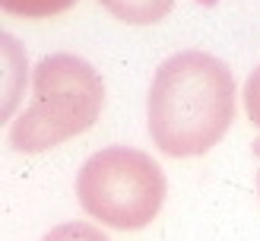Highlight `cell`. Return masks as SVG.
<instances>
[{
  "instance_id": "1",
  "label": "cell",
  "mask_w": 260,
  "mask_h": 241,
  "mask_svg": "<svg viewBox=\"0 0 260 241\" xmlns=\"http://www.w3.org/2000/svg\"><path fill=\"white\" fill-rule=\"evenodd\" d=\"M235 121V76L206 51H181L159 63L146 95L149 136L165 156L210 152Z\"/></svg>"
},
{
  "instance_id": "2",
  "label": "cell",
  "mask_w": 260,
  "mask_h": 241,
  "mask_svg": "<svg viewBox=\"0 0 260 241\" xmlns=\"http://www.w3.org/2000/svg\"><path fill=\"white\" fill-rule=\"evenodd\" d=\"M105 105V83L89 60L76 54L42 57L32 73V101L10 124V146L45 152L86 133Z\"/></svg>"
},
{
  "instance_id": "3",
  "label": "cell",
  "mask_w": 260,
  "mask_h": 241,
  "mask_svg": "<svg viewBox=\"0 0 260 241\" xmlns=\"http://www.w3.org/2000/svg\"><path fill=\"white\" fill-rule=\"evenodd\" d=\"M76 200L102 225L137 232L165 203V171L134 146H105L76 171Z\"/></svg>"
},
{
  "instance_id": "4",
  "label": "cell",
  "mask_w": 260,
  "mask_h": 241,
  "mask_svg": "<svg viewBox=\"0 0 260 241\" xmlns=\"http://www.w3.org/2000/svg\"><path fill=\"white\" fill-rule=\"evenodd\" d=\"M114 19L127 25H152L162 22L175 10V0H99Z\"/></svg>"
},
{
  "instance_id": "5",
  "label": "cell",
  "mask_w": 260,
  "mask_h": 241,
  "mask_svg": "<svg viewBox=\"0 0 260 241\" xmlns=\"http://www.w3.org/2000/svg\"><path fill=\"white\" fill-rule=\"evenodd\" d=\"M76 7V0H0V10L22 19H51Z\"/></svg>"
},
{
  "instance_id": "6",
  "label": "cell",
  "mask_w": 260,
  "mask_h": 241,
  "mask_svg": "<svg viewBox=\"0 0 260 241\" xmlns=\"http://www.w3.org/2000/svg\"><path fill=\"white\" fill-rule=\"evenodd\" d=\"M42 241H111V238L89 222H63L57 228H51Z\"/></svg>"
},
{
  "instance_id": "7",
  "label": "cell",
  "mask_w": 260,
  "mask_h": 241,
  "mask_svg": "<svg viewBox=\"0 0 260 241\" xmlns=\"http://www.w3.org/2000/svg\"><path fill=\"white\" fill-rule=\"evenodd\" d=\"M244 111L254 127H260V67L251 70L248 83H244Z\"/></svg>"
},
{
  "instance_id": "8",
  "label": "cell",
  "mask_w": 260,
  "mask_h": 241,
  "mask_svg": "<svg viewBox=\"0 0 260 241\" xmlns=\"http://www.w3.org/2000/svg\"><path fill=\"white\" fill-rule=\"evenodd\" d=\"M251 152H254V159H257V165H260V136L251 143ZM254 187H257V197H260V168H257V175H254Z\"/></svg>"
}]
</instances>
